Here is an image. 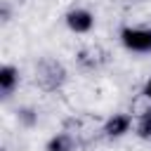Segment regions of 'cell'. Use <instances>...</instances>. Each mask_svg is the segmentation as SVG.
<instances>
[{
	"label": "cell",
	"mask_w": 151,
	"mask_h": 151,
	"mask_svg": "<svg viewBox=\"0 0 151 151\" xmlns=\"http://www.w3.org/2000/svg\"><path fill=\"white\" fill-rule=\"evenodd\" d=\"M66 83V68L61 61L45 57L35 64V85L45 92H57Z\"/></svg>",
	"instance_id": "obj_1"
},
{
	"label": "cell",
	"mask_w": 151,
	"mask_h": 151,
	"mask_svg": "<svg viewBox=\"0 0 151 151\" xmlns=\"http://www.w3.org/2000/svg\"><path fill=\"white\" fill-rule=\"evenodd\" d=\"M94 24V17L92 12L83 9V7H76L71 12H66V26L73 31V33H87Z\"/></svg>",
	"instance_id": "obj_4"
},
{
	"label": "cell",
	"mask_w": 151,
	"mask_h": 151,
	"mask_svg": "<svg viewBox=\"0 0 151 151\" xmlns=\"http://www.w3.org/2000/svg\"><path fill=\"white\" fill-rule=\"evenodd\" d=\"M137 134L142 139H151V109L142 113V118L137 123Z\"/></svg>",
	"instance_id": "obj_8"
},
{
	"label": "cell",
	"mask_w": 151,
	"mask_h": 151,
	"mask_svg": "<svg viewBox=\"0 0 151 151\" xmlns=\"http://www.w3.org/2000/svg\"><path fill=\"white\" fill-rule=\"evenodd\" d=\"M17 83H19V71L14 68V66H2L0 68V90H2V97H9L12 92H14V87H17Z\"/></svg>",
	"instance_id": "obj_6"
},
{
	"label": "cell",
	"mask_w": 151,
	"mask_h": 151,
	"mask_svg": "<svg viewBox=\"0 0 151 151\" xmlns=\"http://www.w3.org/2000/svg\"><path fill=\"white\" fill-rule=\"evenodd\" d=\"M120 40L132 52H151V28H123Z\"/></svg>",
	"instance_id": "obj_3"
},
{
	"label": "cell",
	"mask_w": 151,
	"mask_h": 151,
	"mask_svg": "<svg viewBox=\"0 0 151 151\" xmlns=\"http://www.w3.org/2000/svg\"><path fill=\"white\" fill-rule=\"evenodd\" d=\"M19 118H21L24 125H33V123L38 120V116H35L31 109H21V111H19Z\"/></svg>",
	"instance_id": "obj_9"
},
{
	"label": "cell",
	"mask_w": 151,
	"mask_h": 151,
	"mask_svg": "<svg viewBox=\"0 0 151 151\" xmlns=\"http://www.w3.org/2000/svg\"><path fill=\"white\" fill-rule=\"evenodd\" d=\"M142 94H144V97H146V99L151 101V78H149V80L144 83V92H142Z\"/></svg>",
	"instance_id": "obj_10"
},
{
	"label": "cell",
	"mask_w": 151,
	"mask_h": 151,
	"mask_svg": "<svg viewBox=\"0 0 151 151\" xmlns=\"http://www.w3.org/2000/svg\"><path fill=\"white\" fill-rule=\"evenodd\" d=\"M73 149H76V139H73L71 132L54 134V137L47 142V146H45V151H73Z\"/></svg>",
	"instance_id": "obj_7"
},
{
	"label": "cell",
	"mask_w": 151,
	"mask_h": 151,
	"mask_svg": "<svg viewBox=\"0 0 151 151\" xmlns=\"http://www.w3.org/2000/svg\"><path fill=\"white\" fill-rule=\"evenodd\" d=\"M130 125H132V118H130L127 113H116V116H111V118L104 123V134L111 137V139L123 137V134L130 130Z\"/></svg>",
	"instance_id": "obj_5"
},
{
	"label": "cell",
	"mask_w": 151,
	"mask_h": 151,
	"mask_svg": "<svg viewBox=\"0 0 151 151\" xmlns=\"http://www.w3.org/2000/svg\"><path fill=\"white\" fill-rule=\"evenodd\" d=\"M76 61H78V66L83 71H97L109 61V52L101 45H85V47L78 50Z\"/></svg>",
	"instance_id": "obj_2"
}]
</instances>
